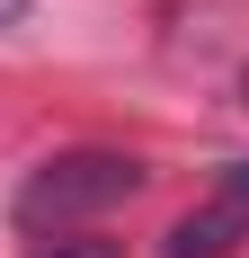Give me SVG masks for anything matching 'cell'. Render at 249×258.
<instances>
[{
    "instance_id": "cell-3",
    "label": "cell",
    "mask_w": 249,
    "mask_h": 258,
    "mask_svg": "<svg viewBox=\"0 0 249 258\" xmlns=\"http://www.w3.org/2000/svg\"><path fill=\"white\" fill-rule=\"evenodd\" d=\"M36 258H116V240H98V232H80V240H45Z\"/></svg>"
},
{
    "instance_id": "cell-5",
    "label": "cell",
    "mask_w": 249,
    "mask_h": 258,
    "mask_svg": "<svg viewBox=\"0 0 249 258\" xmlns=\"http://www.w3.org/2000/svg\"><path fill=\"white\" fill-rule=\"evenodd\" d=\"M231 196H240V205H249V160H240V169H231Z\"/></svg>"
},
{
    "instance_id": "cell-2",
    "label": "cell",
    "mask_w": 249,
    "mask_h": 258,
    "mask_svg": "<svg viewBox=\"0 0 249 258\" xmlns=\"http://www.w3.org/2000/svg\"><path fill=\"white\" fill-rule=\"evenodd\" d=\"M240 232H249V205H240V196H214V205H196V214H178V223H169L160 258H231Z\"/></svg>"
},
{
    "instance_id": "cell-4",
    "label": "cell",
    "mask_w": 249,
    "mask_h": 258,
    "mask_svg": "<svg viewBox=\"0 0 249 258\" xmlns=\"http://www.w3.org/2000/svg\"><path fill=\"white\" fill-rule=\"evenodd\" d=\"M18 18H27V0H0V27H18Z\"/></svg>"
},
{
    "instance_id": "cell-1",
    "label": "cell",
    "mask_w": 249,
    "mask_h": 258,
    "mask_svg": "<svg viewBox=\"0 0 249 258\" xmlns=\"http://www.w3.org/2000/svg\"><path fill=\"white\" fill-rule=\"evenodd\" d=\"M143 187V160L134 152H53L36 178L18 187V232H72V223H89V214L125 205Z\"/></svg>"
}]
</instances>
